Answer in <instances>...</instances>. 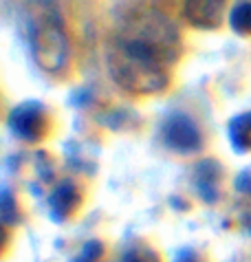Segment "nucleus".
<instances>
[{"instance_id": "nucleus-11", "label": "nucleus", "mask_w": 251, "mask_h": 262, "mask_svg": "<svg viewBox=\"0 0 251 262\" xmlns=\"http://www.w3.org/2000/svg\"><path fill=\"white\" fill-rule=\"evenodd\" d=\"M119 262H161V258H159L157 251L150 249V247L137 245V247H130V249L121 256Z\"/></svg>"}, {"instance_id": "nucleus-4", "label": "nucleus", "mask_w": 251, "mask_h": 262, "mask_svg": "<svg viewBox=\"0 0 251 262\" xmlns=\"http://www.w3.org/2000/svg\"><path fill=\"white\" fill-rule=\"evenodd\" d=\"M9 130L22 141H40L49 133V113L40 101H22L9 113Z\"/></svg>"}, {"instance_id": "nucleus-10", "label": "nucleus", "mask_w": 251, "mask_h": 262, "mask_svg": "<svg viewBox=\"0 0 251 262\" xmlns=\"http://www.w3.org/2000/svg\"><path fill=\"white\" fill-rule=\"evenodd\" d=\"M229 27L238 35H251V0H238L229 9Z\"/></svg>"}, {"instance_id": "nucleus-2", "label": "nucleus", "mask_w": 251, "mask_h": 262, "mask_svg": "<svg viewBox=\"0 0 251 262\" xmlns=\"http://www.w3.org/2000/svg\"><path fill=\"white\" fill-rule=\"evenodd\" d=\"M27 35L35 64L44 73H62L71 57V42L55 0H31L27 9Z\"/></svg>"}, {"instance_id": "nucleus-12", "label": "nucleus", "mask_w": 251, "mask_h": 262, "mask_svg": "<svg viewBox=\"0 0 251 262\" xmlns=\"http://www.w3.org/2000/svg\"><path fill=\"white\" fill-rule=\"evenodd\" d=\"M0 216H3L5 225H13L18 221V203L13 201L9 190L3 192V203H0Z\"/></svg>"}, {"instance_id": "nucleus-14", "label": "nucleus", "mask_w": 251, "mask_h": 262, "mask_svg": "<svg viewBox=\"0 0 251 262\" xmlns=\"http://www.w3.org/2000/svg\"><path fill=\"white\" fill-rule=\"evenodd\" d=\"M75 262H95V260H88V258H84V256H79Z\"/></svg>"}, {"instance_id": "nucleus-5", "label": "nucleus", "mask_w": 251, "mask_h": 262, "mask_svg": "<svg viewBox=\"0 0 251 262\" xmlns=\"http://www.w3.org/2000/svg\"><path fill=\"white\" fill-rule=\"evenodd\" d=\"M161 135H163V143L172 152H179V155H196L203 148L201 130H198L194 119L183 113H176L172 117H168Z\"/></svg>"}, {"instance_id": "nucleus-7", "label": "nucleus", "mask_w": 251, "mask_h": 262, "mask_svg": "<svg viewBox=\"0 0 251 262\" xmlns=\"http://www.w3.org/2000/svg\"><path fill=\"white\" fill-rule=\"evenodd\" d=\"M79 205H82V192H79V187L69 179L60 181L49 196V216L55 223H62L71 214H75Z\"/></svg>"}, {"instance_id": "nucleus-9", "label": "nucleus", "mask_w": 251, "mask_h": 262, "mask_svg": "<svg viewBox=\"0 0 251 262\" xmlns=\"http://www.w3.org/2000/svg\"><path fill=\"white\" fill-rule=\"evenodd\" d=\"M227 137L229 143L234 145V150L238 152H247L251 148V111L236 115L227 126Z\"/></svg>"}, {"instance_id": "nucleus-6", "label": "nucleus", "mask_w": 251, "mask_h": 262, "mask_svg": "<svg viewBox=\"0 0 251 262\" xmlns=\"http://www.w3.org/2000/svg\"><path fill=\"white\" fill-rule=\"evenodd\" d=\"M185 20L203 31H212L223 25L225 18V0H185L183 3Z\"/></svg>"}, {"instance_id": "nucleus-1", "label": "nucleus", "mask_w": 251, "mask_h": 262, "mask_svg": "<svg viewBox=\"0 0 251 262\" xmlns=\"http://www.w3.org/2000/svg\"><path fill=\"white\" fill-rule=\"evenodd\" d=\"M106 67L113 82L132 95H154L165 91L170 84V64L152 49L121 33L108 45Z\"/></svg>"}, {"instance_id": "nucleus-3", "label": "nucleus", "mask_w": 251, "mask_h": 262, "mask_svg": "<svg viewBox=\"0 0 251 262\" xmlns=\"http://www.w3.org/2000/svg\"><path fill=\"white\" fill-rule=\"evenodd\" d=\"M119 33L152 49L165 64H174L181 55L179 29L157 9H141L132 13Z\"/></svg>"}, {"instance_id": "nucleus-13", "label": "nucleus", "mask_w": 251, "mask_h": 262, "mask_svg": "<svg viewBox=\"0 0 251 262\" xmlns=\"http://www.w3.org/2000/svg\"><path fill=\"white\" fill-rule=\"evenodd\" d=\"M174 262H203V260L198 258V253L194 249H181L174 256Z\"/></svg>"}, {"instance_id": "nucleus-8", "label": "nucleus", "mask_w": 251, "mask_h": 262, "mask_svg": "<svg viewBox=\"0 0 251 262\" xmlns=\"http://www.w3.org/2000/svg\"><path fill=\"white\" fill-rule=\"evenodd\" d=\"M194 187L198 196L205 203H216L218 201V192H220V165L207 159V161H201L196 165L194 172Z\"/></svg>"}]
</instances>
